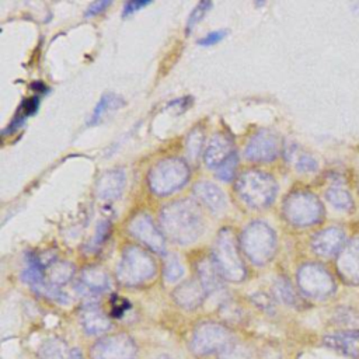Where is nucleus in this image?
Instances as JSON below:
<instances>
[{
	"label": "nucleus",
	"mask_w": 359,
	"mask_h": 359,
	"mask_svg": "<svg viewBox=\"0 0 359 359\" xmlns=\"http://www.w3.org/2000/svg\"><path fill=\"white\" fill-rule=\"evenodd\" d=\"M238 194L251 206L262 208L269 205L276 194V185L271 175L250 171L238 178Z\"/></svg>",
	"instance_id": "obj_1"
},
{
	"label": "nucleus",
	"mask_w": 359,
	"mask_h": 359,
	"mask_svg": "<svg viewBox=\"0 0 359 359\" xmlns=\"http://www.w3.org/2000/svg\"><path fill=\"white\" fill-rule=\"evenodd\" d=\"M285 215L294 226H311L321 220L324 209L316 195L297 191L285 201Z\"/></svg>",
	"instance_id": "obj_2"
},
{
	"label": "nucleus",
	"mask_w": 359,
	"mask_h": 359,
	"mask_svg": "<svg viewBox=\"0 0 359 359\" xmlns=\"http://www.w3.org/2000/svg\"><path fill=\"white\" fill-rule=\"evenodd\" d=\"M156 272L153 259L142 250L129 247L122 254V261L118 268V279L128 286L139 285L149 280Z\"/></svg>",
	"instance_id": "obj_3"
},
{
	"label": "nucleus",
	"mask_w": 359,
	"mask_h": 359,
	"mask_svg": "<svg viewBox=\"0 0 359 359\" xmlns=\"http://www.w3.org/2000/svg\"><path fill=\"white\" fill-rule=\"evenodd\" d=\"M189 171L187 165L177 158H167L158 163L149 175V182L156 194H170L187 182Z\"/></svg>",
	"instance_id": "obj_4"
},
{
	"label": "nucleus",
	"mask_w": 359,
	"mask_h": 359,
	"mask_svg": "<svg viewBox=\"0 0 359 359\" xmlns=\"http://www.w3.org/2000/svg\"><path fill=\"white\" fill-rule=\"evenodd\" d=\"M297 283L300 290L313 299H325L335 290V282L331 273L323 265L314 262L300 266Z\"/></svg>",
	"instance_id": "obj_5"
},
{
	"label": "nucleus",
	"mask_w": 359,
	"mask_h": 359,
	"mask_svg": "<svg viewBox=\"0 0 359 359\" xmlns=\"http://www.w3.org/2000/svg\"><path fill=\"white\" fill-rule=\"evenodd\" d=\"M231 341L233 335L224 325L216 323H203L194 330L191 338V351L199 356L210 355L213 352L219 353Z\"/></svg>",
	"instance_id": "obj_6"
},
{
	"label": "nucleus",
	"mask_w": 359,
	"mask_h": 359,
	"mask_svg": "<svg viewBox=\"0 0 359 359\" xmlns=\"http://www.w3.org/2000/svg\"><path fill=\"white\" fill-rule=\"evenodd\" d=\"M244 251L254 264H265L275 251V236L264 223H255L245 230L243 237Z\"/></svg>",
	"instance_id": "obj_7"
},
{
	"label": "nucleus",
	"mask_w": 359,
	"mask_h": 359,
	"mask_svg": "<svg viewBox=\"0 0 359 359\" xmlns=\"http://www.w3.org/2000/svg\"><path fill=\"white\" fill-rule=\"evenodd\" d=\"M91 359H136L137 346L126 334L100 338L90 349Z\"/></svg>",
	"instance_id": "obj_8"
},
{
	"label": "nucleus",
	"mask_w": 359,
	"mask_h": 359,
	"mask_svg": "<svg viewBox=\"0 0 359 359\" xmlns=\"http://www.w3.org/2000/svg\"><path fill=\"white\" fill-rule=\"evenodd\" d=\"M213 262L219 273L231 282H241L245 278L244 265L231 243L230 237L219 238L215 247Z\"/></svg>",
	"instance_id": "obj_9"
},
{
	"label": "nucleus",
	"mask_w": 359,
	"mask_h": 359,
	"mask_svg": "<svg viewBox=\"0 0 359 359\" xmlns=\"http://www.w3.org/2000/svg\"><path fill=\"white\" fill-rule=\"evenodd\" d=\"M178 209L172 210V208L167 209V212H164L163 217H164V227L167 231L172 233V238L177 241H191L194 240L196 236H194L195 230H192L189 226L198 227L199 226V220L196 217V212L192 210V208L189 209L187 205H177Z\"/></svg>",
	"instance_id": "obj_10"
},
{
	"label": "nucleus",
	"mask_w": 359,
	"mask_h": 359,
	"mask_svg": "<svg viewBox=\"0 0 359 359\" xmlns=\"http://www.w3.org/2000/svg\"><path fill=\"white\" fill-rule=\"evenodd\" d=\"M279 153V139L271 130H259L245 147V156L254 161H272Z\"/></svg>",
	"instance_id": "obj_11"
},
{
	"label": "nucleus",
	"mask_w": 359,
	"mask_h": 359,
	"mask_svg": "<svg viewBox=\"0 0 359 359\" xmlns=\"http://www.w3.org/2000/svg\"><path fill=\"white\" fill-rule=\"evenodd\" d=\"M337 271L346 283L359 285V236L349 240L338 254Z\"/></svg>",
	"instance_id": "obj_12"
},
{
	"label": "nucleus",
	"mask_w": 359,
	"mask_h": 359,
	"mask_svg": "<svg viewBox=\"0 0 359 359\" xmlns=\"http://www.w3.org/2000/svg\"><path fill=\"white\" fill-rule=\"evenodd\" d=\"M345 233L339 227H328L314 234L311 240L313 251L320 257H334L344 248Z\"/></svg>",
	"instance_id": "obj_13"
},
{
	"label": "nucleus",
	"mask_w": 359,
	"mask_h": 359,
	"mask_svg": "<svg viewBox=\"0 0 359 359\" xmlns=\"http://www.w3.org/2000/svg\"><path fill=\"white\" fill-rule=\"evenodd\" d=\"M323 344L352 359H359V330H344L328 334L323 338Z\"/></svg>",
	"instance_id": "obj_14"
},
{
	"label": "nucleus",
	"mask_w": 359,
	"mask_h": 359,
	"mask_svg": "<svg viewBox=\"0 0 359 359\" xmlns=\"http://www.w3.org/2000/svg\"><path fill=\"white\" fill-rule=\"evenodd\" d=\"M81 325L88 335H100L111 328L109 318L94 303H90L81 310Z\"/></svg>",
	"instance_id": "obj_15"
},
{
	"label": "nucleus",
	"mask_w": 359,
	"mask_h": 359,
	"mask_svg": "<svg viewBox=\"0 0 359 359\" xmlns=\"http://www.w3.org/2000/svg\"><path fill=\"white\" fill-rule=\"evenodd\" d=\"M205 294L206 289L201 283V280H187L175 289L174 299L181 307L195 309L203 302Z\"/></svg>",
	"instance_id": "obj_16"
},
{
	"label": "nucleus",
	"mask_w": 359,
	"mask_h": 359,
	"mask_svg": "<svg viewBox=\"0 0 359 359\" xmlns=\"http://www.w3.org/2000/svg\"><path fill=\"white\" fill-rule=\"evenodd\" d=\"M231 153V140L226 135L217 133L215 137H212L205 151V163L209 168H217Z\"/></svg>",
	"instance_id": "obj_17"
},
{
	"label": "nucleus",
	"mask_w": 359,
	"mask_h": 359,
	"mask_svg": "<svg viewBox=\"0 0 359 359\" xmlns=\"http://www.w3.org/2000/svg\"><path fill=\"white\" fill-rule=\"evenodd\" d=\"M195 196L209 209L219 210L226 205V196L216 185L210 182H199L194 188Z\"/></svg>",
	"instance_id": "obj_18"
},
{
	"label": "nucleus",
	"mask_w": 359,
	"mask_h": 359,
	"mask_svg": "<svg viewBox=\"0 0 359 359\" xmlns=\"http://www.w3.org/2000/svg\"><path fill=\"white\" fill-rule=\"evenodd\" d=\"M80 286L88 294L102 293L109 287V279L101 268H86L81 273Z\"/></svg>",
	"instance_id": "obj_19"
},
{
	"label": "nucleus",
	"mask_w": 359,
	"mask_h": 359,
	"mask_svg": "<svg viewBox=\"0 0 359 359\" xmlns=\"http://www.w3.org/2000/svg\"><path fill=\"white\" fill-rule=\"evenodd\" d=\"M125 184V174L119 170L104 174L98 181V195L101 198H115Z\"/></svg>",
	"instance_id": "obj_20"
},
{
	"label": "nucleus",
	"mask_w": 359,
	"mask_h": 359,
	"mask_svg": "<svg viewBox=\"0 0 359 359\" xmlns=\"http://www.w3.org/2000/svg\"><path fill=\"white\" fill-rule=\"evenodd\" d=\"M122 105H123V100L119 95H116L114 93H105L100 98L98 104L95 105V108L93 111V115L88 119V125H97L108 111L116 109Z\"/></svg>",
	"instance_id": "obj_21"
},
{
	"label": "nucleus",
	"mask_w": 359,
	"mask_h": 359,
	"mask_svg": "<svg viewBox=\"0 0 359 359\" xmlns=\"http://www.w3.org/2000/svg\"><path fill=\"white\" fill-rule=\"evenodd\" d=\"M38 358L39 359H70V351L67 349V345L63 341L57 338H49L39 346Z\"/></svg>",
	"instance_id": "obj_22"
},
{
	"label": "nucleus",
	"mask_w": 359,
	"mask_h": 359,
	"mask_svg": "<svg viewBox=\"0 0 359 359\" xmlns=\"http://www.w3.org/2000/svg\"><path fill=\"white\" fill-rule=\"evenodd\" d=\"M328 202L337 208L338 210H352L353 209V199L351 196V194L342 188V187H331L327 189L325 194Z\"/></svg>",
	"instance_id": "obj_23"
},
{
	"label": "nucleus",
	"mask_w": 359,
	"mask_h": 359,
	"mask_svg": "<svg viewBox=\"0 0 359 359\" xmlns=\"http://www.w3.org/2000/svg\"><path fill=\"white\" fill-rule=\"evenodd\" d=\"M217 359H254V356L247 345L233 339L217 353Z\"/></svg>",
	"instance_id": "obj_24"
},
{
	"label": "nucleus",
	"mask_w": 359,
	"mask_h": 359,
	"mask_svg": "<svg viewBox=\"0 0 359 359\" xmlns=\"http://www.w3.org/2000/svg\"><path fill=\"white\" fill-rule=\"evenodd\" d=\"M199 280L205 286L206 292L215 290L219 287V271L215 265V262H202L199 266Z\"/></svg>",
	"instance_id": "obj_25"
},
{
	"label": "nucleus",
	"mask_w": 359,
	"mask_h": 359,
	"mask_svg": "<svg viewBox=\"0 0 359 359\" xmlns=\"http://www.w3.org/2000/svg\"><path fill=\"white\" fill-rule=\"evenodd\" d=\"M73 275V268L69 264H56L49 269V283L60 285L69 280Z\"/></svg>",
	"instance_id": "obj_26"
},
{
	"label": "nucleus",
	"mask_w": 359,
	"mask_h": 359,
	"mask_svg": "<svg viewBox=\"0 0 359 359\" xmlns=\"http://www.w3.org/2000/svg\"><path fill=\"white\" fill-rule=\"evenodd\" d=\"M238 158L237 154L233 151L217 168H216V175L222 180V181H231L236 172V167H237Z\"/></svg>",
	"instance_id": "obj_27"
},
{
	"label": "nucleus",
	"mask_w": 359,
	"mask_h": 359,
	"mask_svg": "<svg viewBox=\"0 0 359 359\" xmlns=\"http://www.w3.org/2000/svg\"><path fill=\"white\" fill-rule=\"evenodd\" d=\"M275 290H276L279 299H282L286 304H290V306L297 304L299 296L296 294V292L293 290V287H292V285L287 282V279H279V280L276 282Z\"/></svg>",
	"instance_id": "obj_28"
},
{
	"label": "nucleus",
	"mask_w": 359,
	"mask_h": 359,
	"mask_svg": "<svg viewBox=\"0 0 359 359\" xmlns=\"http://www.w3.org/2000/svg\"><path fill=\"white\" fill-rule=\"evenodd\" d=\"M212 7L210 1H201L195 6V8L191 11L188 20H187V25H185V31L187 34H189L192 31V28L203 18V15L208 13V10Z\"/></svg>",
	"instance_id": "obj_29"
},
{
	"label": "nucleus",
	"mask_w": 359,
	"mask_h": 359,
	"mask_svg": "<svg viewBox=\"0 0 359 359\" xmlns=\"http://www.w3.org/2000/svg\"><path fill=\"white\" fill-rule=\"evenodd\" d=\"M184 273V268L180 264V261L175 257H170L165 262L164 266V276L168 282H175L178 280Z\"/></svg>",
	"instance_id": "obj_30"
},
{
	"label": "nucleus",
	"mask_w": 359,
	"mask_h": 359,
	"mask_svg": "<svg viewBox=\"0 0 359 359\" xmlns=\"http://www.w3.org/2000/svg\"><path fill=\"white\" fill-rule=\"evenodd\" d=\"M296 168L300 172H314V171H317L318 164L311 156L302 154L296 161Z\"/></svg>",
	"instance_id": "obj_31"
},
{
	"label": "nucleus",
	"mask_w": 359,
	"mask_h": 359,
	"mask_svg": "<svg viewBox=\"0 0 359 359\" xmlns=\"http://www.w3.org/2000/svg\"><path fill=\"white\" fill-rule=\"evenodd\" d=\"M226 35H227V31H224V29L213 31V32L206 34L203 38H201V39L198 41V43H199V45H202V46L216 45V43H217V42H220Z\"/></svg>",
	"instance_id": "obj_32"
},
{
	"label": "nucleus",
	"mask_w": 359,
	"mask_h": 359,
	"mask_svg": "<svg viewBox=\"0 0 359 359\" xmlns=\"http://www.w3.org/2000/svg\"><path fill=\"white\" fill-rule=\"evenodd\" d=\"M38 105H39V98L38 97H31L28 100H25L21 105V109L18 111V114L24 115L25 118L35 114L36 109H38Z\"/></svg>",
	"instance_id": "obj_33"
},
{
	"label": "nucleus",
	"mask_w": 359,
	"mask_h": 359,
	"mask_svg": "<svg viewBox=\"0 0 359 359\" xmlns=\"http://www.w3.org/2000/svg\"><path fill=\"white\" fill-rule=\"evenodd\" d=\"M151 1H146V0H130V1H126L123 8H122V17H126L129 14H133L135 11L140 10L142 7H146L147 4H150Z\"/></svg>",
	"instance_id": "obj_34"
},
{
	"label": "nucleus",
	"mask_w": 359,
	"mask_h": 359,
	"mask_svg": "<svg viewBox=\"0 0 359 359\" xmlns=\"http://www.w3.org/2000/svg\"><path fill=\"white\" fill-rule=\"evenodd\" d=\"M108 6H111V1H109V0H98V1H94V3H91V4L87 7L84 15H86V17H94V15L102 13Z\"/></svg>",
	"instance_id": "obj_35"
},
{
	"label": "nucleus",
	"mask_w": 359,
	"mask_h": 359,
	"mask_svg": "<svg viewBox=\"0 0 359 359\" xmlns=\"http://www.w3.org/2000/svg\"><path fill=\"white\" fill-rule=\"evenodd\" d=\"M202 139L203 136L201 135H195L192 133L189 136V146H188V154L192 157V158H196L199 150H201V144H202Z\"/></svg>",
	"instance_id": "obj_36"
},
{
	"label": "nucleus",
	"mask_w": 359,
	"mask_h": 359,
	"mask_svg": "<svg viewBox=\"0 0 359 359\" xmlns=\"http://www.w3.org/2000/svg\"><path fill=\"white\" fill-rule=\"evenodd\" d=\"M108 234H109V224H108V222L100 223V226L97 229V236L94 237V244L95 245L102 244L104 240L108 237Z\"/></svg>",
	"instance_id": "obj_37"
},
{
	"label": "nucleus",
	"mask_w": 359,
	"mask_h": 359,
	"mask_svg": "<svg viewBox=\"0 0 359 359\" xmlns=\"http://www.w3.org/2000/svg\"><path fill=\"white\" fill-rule=\"evenodd\" d=\"M128 309H129V303L126 300L121 299L119 302H114L111 314H112V317H121Z\"/></svg>",
	"instance_id": "obj_38"
},
{
	"label": "nucleus",
	"mask_w": 359,
	"mask_h": 359,
	"mask_svg": "<svg viewBox=\"0 0 359 359\" xmlns=\"http://www.w3.org/2000/svg\"><path fill=\"white\" fill-rule=\"evenodd\" d=\"M70 359H84V356H83V353H81L80 349L73 348V349L70 351Z\"/></svg>",
	"instance_id": "obj_39"
},
{
	"label": "nucleus",
	"mask_w": 359,
	"mask_h": 359,
	"mask_svg": "<svg viewBox=\"0 0 359 359\" xmlns=\"http://www.w3.org/2000/svg\"><path fill=\"white\" fill-rule=\"evenodd\" d=\"M154 359H172V358L168 356V355H158V356H156Z\"/></svg>",
	"instance_id": "obj_40"
}]
</instances>
